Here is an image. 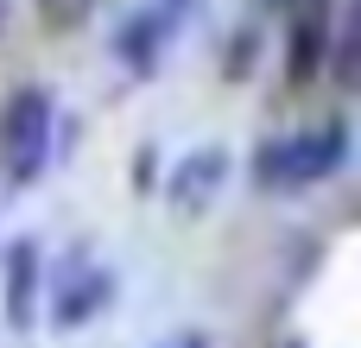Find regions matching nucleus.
<instances>
[{
  "instance_id": "f257e3e1",
  "label": "nucleus",
  "mask_w": 361,
  "mask_h": 348,
  "mask_svg": "<svg viewBox=\"0 0 361 348\" xmlns=\"http://www.w3.org/2000/svg\"><path fill=\"white\" fill-rule=\"evenodd\" d=\"M343 165H349V127L343 120H317L305 133L254 146V184L260 190H311V184L336 178Z\"/></svg>"
},
{
  "instance_id": "f03ea898",
  "label": "nucleus",
  "mask_w": 361,
  "mask_h": 348,
  "mask_svg": "<svg viewBox=\"0 0 361 348\" xmlns=\"http://www.w3.org/2000/svg\"><path fill=\"white\" fill-rule=\"evenodd\" d=\"M51 127H57V108L44 89H13L0 101V184L6 190H25L38 184L44 159H51Z\"/></svg>"
},
{
  "instance_id": "7ed1b4c3",
  "label": "nucleus",
  "mask_w": 361,
  "mask_h": 348,
  "mask_svg": "<svg viewBox=\"0 0 361 348\" xmlns=\"http://www.w3.org/2000/svg\"><path fill=\"white\" fill-rule=\"evenodd\" d=\"M108 298H114V273L95 266L89 247H70V254L51 266V323H57V330H82Z\"/></svg>"
},
{
  "instance_id": "20e7f679",
  "label": "nucleus",
  "mask_w": 361,
  "mask_h": 348,
  "mask_svg": "<svg viewBox=\"0 0 361 348\" xmlns=\"http://www.w3.org/2000/svg\"><path fill=\"white\" fill-rule=\"evenodd\" d=\"M330 0H305L292 6V32H286V82L305 89L317 70H324V51H330Z\"/></svg>"
},
{
  "instance_id": "39448f33",
  "label": "nucleus",
  "mask_w": 361,
  "mask_h": 348,
  "mask_svg": "<svg viewBox=\"0 0 361 348\" xmlns=\"http://www.w3.org/2000/svg\"><path fill=\"white\" fill-rule=\"evenodd\" d=\"M0 311L13 330H32V311H38V241L19 235L6 241V260H0Z\"/></svg>"
},
{
  "instance_id": "423d86ee",
  "label": "nucleus",
  "mask_w": 361,
  "mask_h": 348,
  "mask_svg": "<svg viewBox=\"0 0 361 348\" xmlns=\"http://www.w3.org/2000/svg\"><path fill=\"white\" fill-rule=\"evenodd\" d=\"M222 178H228V152H222V146H197V152L171 171L165 197H171V209H178V216H203V209H209V197L222 190Z\"/></svg>"
},
{
  "instance_id": "0eeeda50",
  "label": "nucleus",
  "mask_w": 361,
  "mask_h": 348,
  "mask_svg": "<svg viewBox=\"0 0 361 348\" xmlns=\"http://www.w3.org/2000/svg\"><path fill=\"white\" fill-rule=\"evenodd\" d=\"M171 25H178V6H165V0L140 6V13L121 25V57H127L133 76H152V70H159V51H165Z\"/></svg>"
},
{
  "instance_id": "6e6552de",
  "label": "nucleus",
  "mask_w": 361,
  "mask_h": 348,
  "mask_svg": "<svg viewBox=\"0 0 361 348\" xmlns=\"http://www.w3.org/2000/svg\"><path fill=\"white\" fill-rule=\"evenodd\" d=\"M324 63H330V76H336V89H355L361 82V32H355V0L330 19V51H324Z\"/></svg>"
},
{
  "instance_id": "1a4fd4ad",
  "label": "nucleus",
  "mask_w": 361,
  "mask_h": 348,
  "mask_svg": "<svg viewBox=\"0 0 361 348\" xmlns=\"http://www.w3.org/2000/svg\"><path fill=\"white\" fill-rule=\"evenodd\" d=\"M89 13H95V0H38V19H44V32H76Z\"/></svg>"
},
{
  "instance_id": "9d476101",
  "label": "nucleus",
  "mask_w": 361,
  "mask_h": 348,
  "mask_svg": "<svg viewBox=\"0 0 361 348\" xmlns=\"http://www.w3.org/2000/svg\"><path fill=\"white\" fill-rule=\"evenodd\" d=\"M254 38H260V32H254V25H247V32H241V38H235V44H228V76H235V82H241V76H247V70H254V63H247V57H254Z\"/></svg>"
},
{
  "instance_id": "9b49d317",
  "label": "nucleus",
  "mask_w": 361,
  "mask_h": 348,
  "mask_svg": "<svg viewBox=\"0 0 361 348\" xmlns=\"http://www.w3.org/2000/svg\"><path fill=\"white\" fill-rule=\"evenodd\" d=\"M159 348H209V336H197V330H184V336H171V342H159Z\"/></svg>"
},
{
  "instance_id": "f8f14e48",
  "label": "nucleus",
  "mask_w": 361,
  "mask_h": 348,
  "mask_svg": "<svg viewBox=\"0 0 361 348\" xmlns=\"http://www.w3.org/2000/svg\"><path fill=\"white\" fill-rule=\"evenodd\" d=\"M267 6H279V13H292V6H305V0H267Z\"/></svg>"
},
{
  "instance_id": "ddd939ff",
  "label": "nucleus",
  "mask_w": 361,
  "mask_h": 348,
  "mask_svg": "<svg viewBox=\"0 0 361 348\" xmlns=\"http://www.w3.org/2000/svg\"><path fill=\"white\" fill-rule=\"evenodd\" d=\"M6 6H13V0H0V25H6Z\"/></svg>"
},
{
  "instance_id": "4468645a",
  "label": "nucleus",
  "mask_w": 361,
  "mask_h": 348,
  "mask_svg": "<svg viewBox=\"0 0 361 348\" xmlns=\"http://www.w3.org/2000/svg\"><path fill=\"white\" fill-rule=\"evenodd\" d=\"M165 6H178V0H165Z\"/></svg>"
}]
</instances>
